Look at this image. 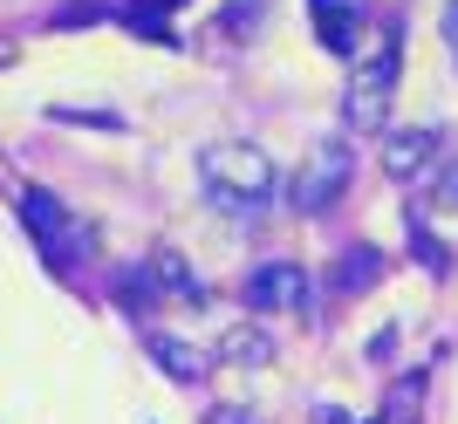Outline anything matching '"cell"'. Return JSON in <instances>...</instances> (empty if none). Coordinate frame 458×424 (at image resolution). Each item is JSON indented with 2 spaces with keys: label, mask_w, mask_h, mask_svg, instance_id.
Wrapping results in <instances>:
<instances>
[{
  "label": "cell",
  "mask_w": 458,
  "mask_h": 424,
  "mask_svg": "<svg viewBox=\"0 0 458 424\" xmlns=\"http://www.w3.org/2000/svg\"><path fill=\"white\" fill-rule=\"evenodd\" d=\"M418 260H424L431 274H445V267H452V260H445V247H438V240H431L424 226H418Z\"/></svg>",
  "instance_id": "5bb4252c"
},
{
  "label": "cell",
  "mask_w": 458,
  "mask_h": 424,
  "mask_svg": "<svg viewBox=\"0 0 458 424\" xmlns=\"http://www.w3.org/2000/svg\"><path fill=\"white\" fill-rule=\"evenodd\" d=\"M397 69H403V48L390 28H369L363 48H356V69H349V89H343V123L349 131H383L390 123V97H397Z\"/></svg>",
  "instance_id": "6da1fadb"
},
{
  "label": "cell",
  "mask_w": 458,
  "mask_h": 424,
  "mask_svg": "<svg viewBox=\"0 0 458 424\" xmlns=\"http://www.w3.org/2000/svg\"><path fill=\"white\" fill-rule=\"evenodd\" d=\"M431 206H438V212H458V165H445V172H438V185H431Z\"/></svg>",
  "instance_id": "4fadbf2b"
},
{
  "label": "cell",
  "mask_w": 458,
  "mask_h": 424,
  "mask_svg": "<svg viewBox=\"0 0 458 424\" xmlns=\"http://www.w3.org/2000/svg\"><path fill=\"white\" fill-rule=\"evenodd\" d=\"M199 178H206V192L219 199V206H260V199H274V185H281L274 157L260 151V144H247V137L206 144V151H199Z\"/></svg>",
  "instance_id": "7a4b0ae2"
},
{
  "label": "cell",
  "mask_w": 458,
  "mask_h": 424,
  "mask_svg": "<svg viewBox=\"0 0 458 424\" xmlns=\"http://www.w3.org/2000/svg\"><path fill=\"white\" fill-rule=\"evenodd\" d=\"M315 424H349V411H335V404H315Z\"/></svg>",
  "instance_id": "ac0fdd59"
},
{
  "label": "cell",
  "mask_w": 458,
  "mask_h": 424,
  "mask_svg": "<svg viewBox=\"0 0 458 424\" xmlns=\"http://www.w3.org/2000/svg\"><path fill=\"white\" fill-rule=\"evenodd\" d=\"M377 274H383V253H377V247H349V260H335V274H328V281H335V294H363Z\"/></svg>",
  "instance_id": "30bf717a"
},
{
  "label": "cell",
  "mask_w": 458,
  "mask_h": 424,
  "mask_svg": "<svg viewBox=\"0 0 458 424\" xmlns=\"http://www.w3.org/2000/svg\"><path fill=\"white\" fill-rule=\"evenodd\" d=\"M123 21H131V28H137L144 41H178V35H172V21H165V7H157V0H131V7H123Z\"/></svg>",
  "instance_id": "8fae6325"
},
{
  "label": "cell",
  "mask_w": 458,
  "mask_h": 424,
  "mask_svg": "<svg viewBox=\"0 0 458 424\" xmlns=\"http://www.w3.org/2000/svg\"><path fill=\"white\" fill-rule=\"evenodd\" d=\"M247 309L253 315H287V309H308V274L294 260H267V267L247 281Z\"/></svg>",
  "instance_id": "277c9868"
},
{
  "label": "cell",
  "mask_w": 458,
  "mask_h": 424,
  "mask_svg": "<svg viewBox=\"0 0 458 424\" xmlns=\"http://www.w3.org/2000/svg\"><path fill=\"white\" fill-rule=\"evenodd\" d=\"M219 363H240V369L274 363V335H267V328H253V322L226 328V335H219Z\"/></svg>",
  "instance_id": "ba28073f"
},
{
  "label": "cell",
  "mask_w": 458,
  "mask_h": 424,
  "mask_svg": "<svg viewBox=\"0 0 458 424\" xmlns=\"http://www.w3.org/2000/svg\"><path fill=\"white\" fill-rule=\"evenodd\" d=\"M343 185H349V144H315L308 165L294 172V185H287V199L301 212H322V206L343 199Z\"/></svg>",
  "instance_id": "3957f363"
},
{
  "label": "cell",
  "mask_w": 458,
  "mask_h": 424,
  "mask_svg": "<svg viewBox=\"0 0 458 424\" xmlns=\"http://www.w3.org/2000/svg\"><path fill=\"white\" fill-rule=\"evenodd\" d=\"M445 48H452V69H458V0H445Z\"/></svg>",
  "instance_id": "2e32d148"
},
{
  "label": "cell",
  "mask_w": 458,
  "mask_h": 424,
  "mask_svg": "<svg viewBox=\"0 0 458 424\" xmlns=\"http://www.w3.org/2000/svg\"><path fill=\"white\" fill-rule=\"evenodd\" d=\"M424 404V369H411L403 377V390H390V411H383V424H411V411Z\"/></svg>",
  "instance_id": "7c38bea8"
},
{
  "label": "cell",
  "mask_w": 458,
  "mask_h": 424,
  "mask_svg": "<svg viewBox=\"0 0 458 424\" xmlns=\"http://www.w3.org/2000/svg\"><path fill=\"white\" fill-rule=\"evenodd\" d=\"M438 144H445V137L431 131V123H411V131H397L390 144H383V172H390V178H418L424 165L438 157Z\"/></svg>",
  "instance_id": "52a82bcc"
},
{
  "label": "cell",
  "mask_w": 458,
  "mask_h": 424,
  "mask_svg": "<svg viewBox=\"0 0 458 424\" xmlns=\"http://www.w3.org/2000/svg\"><path fill=\"white\" fill-rule=\"evenodd\" d=\"M62 28H82V21H103V7H89V0H76V7H62Z\"/></svg>",
  "instance_id": "9a60e30c"
},
{
  "label": "cell",
  "mask_w": 458,
  "mask_h": 424,
  "mask_svg": "<svg viewBox=\"0 0 458 424\" xmlns=\"http://www.w3.org/2000/svg\"><path fill=\"white\" fill-rule=\"evenodd\" d=\"M308 14H315V41L349 55V48H363L369 35V0H308Z\"/></svg>",
  "instance_id": "5b68a950"
},
{
  "label": "cell",
  "mask_w": 458,
  "mask_h": 424,
  "mask_svg": "<svg viewBox=\"0 0 458 424\" xmlns=\"http://www.w3.org/2000/svg\"><path fill=\"white\" fill-rule=\"evenodd\" d=\"M151 356L165 377H178V384H206V356L191 343H178V335H151Z\"/></svg>",
  "instance_id": "9c48e42d"
},
{
  "label": "cell",
  "mask_w": 458,
  "mask_h": 424,
  "mask_svg": "<svg viewBox=\"0 0 458 424\" xmlns=\"http://www.w3.org/2000/svg\"><path fill=\"white\" fill-rule=\"evenodd\" d=\"M206 424H253V411H240V404H226V411H212Z\"/></svg>",
  "instance_id": "e0dca14e"
},
{
  "label": "cell",
  "mask_w": 458,
  "mask_h": 424,
  "mask_svg": "<svg viewBox=\"0 0 458 424\" xmlns=\"http://www.w3.org/2000/svg\"><path fill=\"white\" fill-rule=\"evenodd\" d=\"M21 219H28V233L41 240V253L48 260H69V247H76V226H69V206H62L55 192H21Z\"/></svg>",
  "instance_id": "8992f818"
}]
</instances>
